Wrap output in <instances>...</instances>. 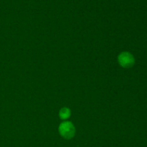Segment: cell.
<instances>
[{
	"label": "cell",
	"mask_w": 147,
	"mask_h": 147,
	"mask_svg": "<svg viewBox=\"0 0 147 147\" xmlns=\"http://www.w3.org/2000/svg\"><path fill=\"white\" fill-rule=\"evenodd\" d=\"M60 135L65 139H71L75 135V127L71 122L65 121L62 123L59 126Z\"/></svg>",
	"instance_id": "obj_1"
},
{
	"label": "cell",
	"mask_w": 147,
	"mask_h": 147,
	"mask_svg": "<svg viewBox=\"0 0 147 147\" xmlns=\"http://www.w3.org/2000/svg\"><path fill=\"white\" fill-rule=\"evenodd\" d=\"M119 64L124 68H130L134 65L135 59L133 55L128 52H123L118 57Z\"/></svg>",
	"instance_id": "obj_2"
},
{
	"label": "cell",
	"mask_w": 147,
	"mask_h": 147,
	"mask_svg": "<svg viewBox=\"0 0 147 147\" xmlns=\"http://www.w3.org/2000/svg\"><path fill=\"white\" fill-rule=\"evenodd\" d=\"M70 111L67 108H63L60 111V117L62 119H67V118L70 117Z\"/></svg>",
	"instance_id": "obj_3"
}]
</instances>
